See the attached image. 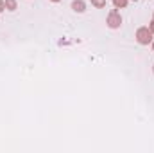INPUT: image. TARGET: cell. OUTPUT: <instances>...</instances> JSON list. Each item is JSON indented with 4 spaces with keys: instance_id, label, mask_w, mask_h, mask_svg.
<instances>
[{
    "instance_id": "cell-1",
    "label": "cell",
    "mask_w": 154,
    "mask_h": 153,
    "mask_svg": "<svg viewBox=\"0 0 154 153\" xmlns=\"http://www.w3.org/2000/svg\"><path fill=\"white\" fill-rule=\"evenodd\" d=\"M136 38L138 41L142 43V45H147L151 38H152V33H151V29H147V27H142V29H138V33H136Z\"/></svg>"
},
{
    "instance_id": "cell-2",
    "label": "cell",
    "mask_w": 154,
    "mask_h": 153,
    "mask_svg": "<svg viewBox=\"0 0 154 153\" xmlns=\"http://www.w3.org/2000/svg\"><path fill=\"white\" fill-rule=\"evenodd\" d=\"M120 24H122V20H120V15H118L116 11H111V13H109V16H108V25H109L111 29H116Z\"/></svg>"
},
{
    "instance_id": "cell-3",
    "label": "cell",
    "mask_w": 154,
    "mask_h": 153,
    "mask_svg": "<svg viewBox=\"0 0 154 153\" xmlns=\"http://www.w3.org/2000/svg\"><path fill=\"white\" fill-rule=\"evenodd\" d=\"M72 7L75 9L77 13H82V11H84V2H81V0H75V2L72 4Z\"/></svg>"
},
{
    "instance_id": "cell-4",
    "label": "cell",
    "mask_w": 154,
    "mask_h": 153,
    "mask_svg": "<svg viewBox=\"0 0 154 153\" xmlns=\"http://www.w3.org/2000/svg\"><path fill=\"white\" fill-rule=\"evenodd\" d=\"M91 4H93L95 7H99V9L106 7V0H91Z\"/></svg>"
},
{
    "instance_id": "cell-5",
    "label": "cell",
    "mask_w": 154,
    "mask_h": 153,
    "mask_svg": "<svg viewBox=\"0 0 154 153\" xmlns=\"http://www.w3.org/2000/svg\"><path fill=\"white\" fill-rule=\"evenodd\" d=\"M5 7L7 9H16V2L14 0H5Z\"/></svg>"
},
{
    "instance_id": "cell-6",
    "label": "cell",
    "mask_w": 154,
    "mask_h": 153,
    "mask_svg": "<svg viewBox=\"0 0 154 153\" xmlns=\"http://www.w3.org/2000/svg\"><path fill=\"white\" fill-rule=\"evenodd\" d=\"M113 4H115L116 7H125V4H127V0H113Z\"/></svg>"
},
{
    "instance_id": "cell-7",
    "label": "cell",
    "mask_w": 154,
    "mask_h": 153,
    "mask_svg": "<svg viewBox=\"0 0 154 153\" xmlns=\"http://www.w3.org/2000/svg\"><path fill=\"white\" fill-rule=\"evenodd\" d=\"M4 9H5V2H4V0H0V13H2Z\"/></svg>"
},
{
    "instance_id": "cell-8",
    "label": "cell",
    "mask_w": 154,
    "mask_h": 153,
    "mask_svg": "<svg viewBox=\"0 0 154 153\" xmlns=\"http://www.w3.org/2000/svg\"><path fill=\"white\" fill-rule=\"evenodd\" d=\"M151 33L154 34V20H152V24H151Z\"/></svg>"
},
{
    "instance_id": "cell-9",
    "label": "cell",
    "mask_w": 154,
    "mask_h": 153,
    "mask_svg": "<svg viewBox=\"0 0 154 153\" xmlns=\"http://www.w3.org/2000/svg\"><path fill=\"white\" fill-rule=\"evenodd\" d=\"M52 2H59V0H52Z\"/></svg>"
},
{
    "instance_id": "cell-10",
    "label": "cell",
    "mask_w": 154,
    "mask_h": 153,
    "mask_svg": "<svg viewBox=\"0 0 154 153\" xmlns=\"http://www.w3.org/2000/svg\"><path fill=\"white\" fill-rule=\"evenodd\" d=\"M152 47H154V43H152Z\"/></svg>"
},
{
    "instance_id": "cell-11",
    "label": "cell",
    "mask_w": 154,
    "mask_h": 153,
    "mask_svg": "<svg viewBox=\"0 0 154 153\" xmlns=\"http://www.w3.org/2000/svg\"><path fill=\"white\" fill-rule=\"evenodd\" d=\"M134 2H136V0H134Z\"/></svg>"
}]
</instances>
